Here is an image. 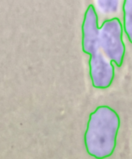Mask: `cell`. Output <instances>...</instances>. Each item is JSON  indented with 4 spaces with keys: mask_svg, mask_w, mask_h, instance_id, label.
Masks as SVG:
<instances>
[{
    "mask_svg": "<svg viewBox=\"0 0 132 159\" xmlns=\"http://www.w3.org/2000/svg\"><path fill=\"white\" fill-rule=\"evenodd\" d=\"M98 16L92 4L85 12L82 23V51L90 55V77L94 88H109L114 79V67L102 52L99 45Z\"/></svg>",
    "mask_w": 132,
    "mask_h": 159,
    "instance_id": "2",
    "label": "cell"
},
{
    "mask_svg": "<svg viewBox=\"0 0 132 159\" xmlns=\"http://www.w3.org/2000/svg\"><path fill=\"white\" fill-rule=\"evenodd\" d=\"M99 45L106 58L117 67L123 65L125 45L123 40V26L117 17L107 20L99 28Z\"/></svg>",
    "mask_w": 132,
    "mask_h": 159,
    "instance_id": "3",
    "label": "cell"
},
{
    "mask_svg": "<svg viewBox=\"0 0 132 159\" xmlns=\"http://www.w3.org/2000/svg\"><path fill=\"white\" fill-rule=\"evenodd\" d=\"M102 12L104 13H112L118 9L119 1L117 0H100L97 2Z\"/></svg>",
    "mask_w": 132,
    "mask_h": 159,
    "instance_id": "5",
    "label": "cell"
},
{
    "mask_svg": "<svg viewBox=\"0 0 132 159\" xmlns=\"http://www.w3.org/2000/svg\"><path fill=\"white\" fill-rule=\"evenodd\" d=\"M124 31L130 43H132V0H125L123 2Z\"/></svg>",
    "mask_w": 132,
    "mask_h": 159,
    "instance_id": "4",
    "label": "cell"
},
{
    "mask_svg": "<svg viewBox=\"0 0 132 159\" xmlns=\"http://www.w3.org/2000/svg\"><path fill=\"white\" fill-rule=\"evenodd\" d=\"M121 120L108 106H99L90 114L84 134V144L90 156L105 159L114 154Z\"/></svg>",
    "mask_w": 132,
    "mask_h": 159,
    "instance_id": "1",
    "label": "cell"
}]
</instances>
